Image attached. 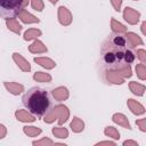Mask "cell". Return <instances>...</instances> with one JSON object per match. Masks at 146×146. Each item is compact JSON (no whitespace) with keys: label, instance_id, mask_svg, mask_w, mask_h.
<instances>
[{"label":"cell","instance_id":"cell-1","mask_svg":"<svg viewBox=\"0 0 146 146\" xmlns=\"http://www.w3.org/2000/svg\"><path fill=\"white\" fill-rule=\"evenodd\" d=\"M23 105L34 116H43L51 106V100L48 92L39 87L29 89L22 97Z\"/></svg>","mask_w":146,"mask_h":146},{"label":"cell","instance_id":"cell-2","mask_svg":"<svg viewBox=\"0 0 146 146\" xmlns=\"http://www.w3.org/2000/svg\"><path fill=\"white\" fill-rule=\"evenodd\" d=\"M127 49V46H120L114 43L110 36L106 39V41L103 43L102 47V62L103 66L105 68H112L114 70L120 64L124 63V51Z\"/></svg>","mask_w":146,"mask_h":146},{"label":"cell","instance_id":"cell-3","mask_svg":"<svg viewBox=\"0 0 146 146\" xmlns=\"http://www.w3.org/2000/svg\"><path fill=\"white\" fill-rule=\"evenodd\" d=\"M25 7L24 0H0V17H15Z\"/></svg>","mask_w":146,"mask_h":146},{"label":"cell","instance_id":"cell-4","mask_svg":"<svg viewBox=\"0 0 146 146\" xmlns=\"http://www.w3.org/2000/svg\"><path fill=\"white\" fill-rule=\"evenodd\" d=\"M70 117V111L65 105H56L51 110H49L44 115H43V121L46 123H52L55 120L58 121V124L62 125L64 124Z\"/></svg>","mask_w":146,"mask_h":146},{"label":"cell","instance_id":"cell-5","mask_svg":"<svg viewBox=\"0 0 146 146\" xmlns=\"http://www.w3.org/2000/svg\"><path fill=\"white\" fill-rule=\"evenodd\" d=\"M104 78L107 82H110L112 84H122L124 82V78L117 71L112 70V68H105Z\"/></svg>","mask_w":146,"mask_h":146},{"label":"cell","instance_id":"cell-6","mask_svg":"<svg viewBox=\"0 0 146 146\" xmlns=\"http://www.w3.org/2000/svg\"><path fill=\"white\" fill-rule=\"evenodd\" d=\"M123 18H124L125 22H128V24L136 25L139 22L140 13L137 11L136 9L131 8V7H125L124 10H123Z\"/></svg>","mask_w":146,"mask_h":146},{"label":"cell","instance_id":"cell-7","mask_svg":"<svg viewBox=\"0 0 146 146\" xmlns=\"http://www.w3.org/2000/svg\"><path fill=\"white\" fill-rule=\"evenodd\" d=\"M57 16H58V22H59L63 26H68V25H71L73 17H72L71 11H70L65 6H60V7L58 8Z\"/></svg>","mask_w":146,"mask_h":146},{"label":"cell","instance_id":"cell-8","mask_svg":"<svg viewBox=\"0 0 146 146\" xmlns=\"http://www.w3.org/2000/svg\"><path fill=\"white\" fill-rule=\"evenodd\" d=\"M124 38H125V42L128 43V46L132 49V48H136L137 46H141L144 42L141 40V38L133 33V32H125L124 33Z\"/></svg>","mask_w":146,"mask_h":146},{"label":"cell","instance_id":"cell-9","mask_svg":"<svg viewBox=\"0 0 146 146\" xmlns=\"http://www.w3.org/2000/svg\"><path fill=\"white\" fill-rule=\"evenodd\" d=\"M13 59H14V62L16 63V65L21 68V71H23V72H30V71H31V65H30V63H29L21 54L14 52V54H13Z\"/></svg>","mask_w":146,"mask_h":146},{"label":"cell","instance_id":"cell-10","mask_svg":"<svg viewBox=\"0 0 146 146\" xmlns=\"http://www.w3.org/2000/svg\"><path fill=\"white\" fill-rule=\"evenodd\" d=\"M18 18L23 22V23H25V24H33V23H39L40 22V19L36 17V16H34V15H32L30 11H27L25 8L24 9H22L19 13H18Z\"/></svg>","mask_w":146,"mask_h":146},{"label":"cell","instance_id":"cell-11","mask_svg":"<svg viewBox=\"0 0 146 146\" xmlns=\"http://www.w3.org/2000/svg\"><path fill=\"white\" fill-rule=\"evenodd\" d=\"M51 95L57 102H63L68 98L70 92L66 87H57L51 91Z\"/></svg>","mask_w":146,"mask_h":146},{"label":"cell","instance_id":"cell-12","mask_svg":"<svg viewBox=\"0 0 146 146\" xmlns=\"http://www.w3.org/2000/svg\"><path fill=\"white\" fill-rule=\"evenodd\" d=\"M127 105H128V107H129V110L133 113V114H136V115H143L144 113H145V107L139 103V102H137V100H135V99H128L127 100Z\"/></svg>","mask_w":146,"mask_h":146},{"label":"cell","instance_id":"cell-13","mask_svg":"<svg viewBox=\"0 0 146 146\" xmlns=\"http://www.w3.org/2000/svg\"><path fill=\"white\" fill-rule=\"evenodd\" d=\"M15 117L21 121V122H34L35 121V116L33 114H31L29 111H25V110H17L15 112Z\"/></svg>","mask_w":146,"mask_h":146},{"label":"cell","instance_id":"cell-14","mask_svg":"<svg viewBox=\"0 0 146 146\" xmlns=\"http://www.w3.org/2000/svg\"><path fill=\"white\" fill-rule=\"evenodd\" d=\"M3 86L7 89V91H9L11 95H15V96H17V95H19L24 91V86L21 84V83H17V82L6 81V82H3Z\"/></svg>","mask_w":146,"mask_h":146},{"label":"cell","instance_id":"cell-15","mask_svg":"<svg viewBox=\"0 0 146 146\" xmlns=\"http://www.w3.org/2000/svg\"><path fill=\"white\" fill-rule=\"evenodd\" d=\"M112 120H113L114 123H116V124H119V125H121V127H123L125 129H129V130L131 129V125L129 123L128 117L124 114H122V113H115V114H113Z\"/></svg>","mask_w":146,"mask_h":146},{"label":"cell","instance_id":"cell-16","mask_svg":"<svg viewBox=\"0 0 146 146\" xmlns=\"http://www.w3.org/2000/svg\"><path fill=\"white\" fill-rule=\"evenodd\" d=\"M29 51L32 54H43L47 51V47L44 46V43L42 41L35 39L33 41V43L29 46Z\"/></svg>","mask_w":146,"mask_h":146},{"label":"cell","instance_id":"cell-17","mask_svg":"<svg viewBox=\"0 0 146 146\" xmlns=\"http://www.w3.org/2000/svg\"><path fill=\"white\" fill-rule=\"evenodd\" d=\"M6 26L8 27V30H10L11 32H14L16 34H21V32H22V25L14 17L6 19Z\"/></svg>","mask_w":146,"mask_h":146},{"label":"cell","instance_id":"cell-18","mask_svg":"<svg viewBox=\"0 0 146 146\" xmlns=\"http://www.w3.org/2000/svg\"><path fill=\"white\" fill-rule=\"evenodd\" d=\"M34 62L36 64H39L40 66L47 68V70H51V68H54L56 66L55 60H52L51 58H48V57H35Z\"/></svg>","mask_w":146,"mask_h":146},{"label":"cell","instance_id":"cell-19","mask_svg":"<svg viewBox=\"0 0 146 146\" xmlns=\"http://www.w3.org/2000/svg\"><path fill=\"white\" fill-rule=\"evenodd\" d=\"M115 71H117L124 79H127V78H130L131 75H132V71H131V66H130V64H127V63H122V64H120L119 66H116L115 68H114Z\"/></svg>","mask_w":146,"mask_h":146},{"label":"cell","instance_id":"cell-20","mask_svg":"<svg viewBox=\"0 0 146 146\" xmlns=\"http://www.w3.org/2000/svg\"><path fill=\"white\" fill-rule=\"evenodd\" d=\"M70 128L72 129V131H73V132L79 133V132L83 131V129H84V122H83V121H82L80 117L74 116V117H73V120L71 121Z\"/></svg>","mask_w":146,"mask_h":146},{"label":"cell","instance_id":"cell-21","mask_svg":"<svg viewBox=\"0 0 146 146\" xmlns=\"http://www.w3.org/2000/svg\"><path fill=\"white\" fill-rule=\"evenodd\" d=\"M129 88H130V91L136 96H143L145 92V86L136 81H131L129 83Z\"/></svg>","mask_w":146,"mask_h":146},{"label":"cell","instance_id":"cell-22","mask_svg":"<svg viewBox=\"0 0 146 146\" xmlns=\"http://www.w3.org/2000/svg\"><path fill=\"white\" fill-rule=\"evenodd\" d=\"M111 27H112V31L116 34H124L127 32V27L120 22H117L115 18L111 19Z\"/></svg>","mask_w":146,"mask_h":146},{"label":"cell","instance_id":"cell-23","mask_svg":"<svg viewBox=\"0 0 146 146\" xmlns=\"http://www.w3.org/2000/svg\"><path fill=\"white\" fill-rule=\"evenodd\" d=\"M42 34V32L39 29H29L25 31L24 33V40L25 41H31V40H35L38 36H40Z\"/></svg>","mask_w":146,"mask_h":146},{"label":"cell","instance_id":"cell-24","mask_svg":"<svg viewBox=\"0 0 146 146\" xmlns=\"http://www.w3.org/2000/svg\"><path fill=\"white\" fill-rule=\"evenodd\" d=\"M52 135L59 139H65L68 137V130L66 128H63V127H55L52 128Z\"/></svg>","mask_w":146,"mask_h":146},{"label":"cell","instance_id":"cell-25","mask_svg":"<svg viewBox=\"0 0 146 146\" xmlns=\"http://www.w3.org/2000/svg\"><path fill=\"white\" fill-rule=\"evenodd\" d=\"M23 132L27 135L29 137H36L41 133V129L38 127H33V125H25L23 128Z\"/></svg>","mask_w":146,"mask_h":146},{"label":"cell","instance_id":"cell-26","mask_svg":"<svg viewBox=\"0 0 146 146\" xmlns=\"http://www.w3.org/2000/svg\"><path fill=\"white\" fill-rule=\"evenodd\" d=\"M33 79L36 82H50L51 75L49 73H44V72H35L33 74Z\"/></svg>","mask_w":146,"mask_h":146},{"label":"cell","instance_id":"cell-27","mask_svg":"<svg viewBox=\"0 0 146 146\" xmlns=\"http://www.w3.org/2000/svg\"><path fill=\"white\" fill-rule=\"evenodd\" d=\"M104 133H105V136H107L110 138H113V139H119L120 138V132L117 131V129L114 128V127H111V125L105 128Z\"/></svg>","mask_w":146,"mask_h":146},{"label":"cell","instance_id":"cell-28","mask_svg":"<svg viewBox=\"0 0 146 146\" xmlns=\"http://www.w3.org/2000/svg\"><path fill=\"white\" fill-rule=\"evenodd\" d=\"M136 73H137V76L144 81L146 79V65L145 63H139L136 65Z\"/></svg>","mask_w":146,"mask_h":146},{"label":"cell","instance_id":"cell-29","mask_svg":"<svg viewBox=\"0 0 146 146\" xmlns=\"http://www.w3.org/2000/svg\"><path fill=\"white\" fill-rule=\"evenodd\" d=\"M135 58H136V55H135V52L131 50V48H127L125 51H124L123 62L127 63V64H131V63H133Z\"/></svg>","mask_w":146,"mask_h":146},{"label":"cell","instance_id":"cell-30","mask_svg":"<svg viewBox=\"0 0 146 146\" xmlns=\"http://www.w3.org/2000/svg\"><path fill=\"white\" fill-rule=\"evenodd\" d=\"M31 7L36 11H42L44 8V3L42 0H30Z\"/></svg>","mask_w":146,"mask_h":146},{"label":"cell","instance_id":"cell-31","mask_svg":"<svg viewBox=\"0 0 146 146\" xmlns=\"http://www.w3.org/2000/svg\"><path fill=\"white\" fill-rule=\"evenodd\" d=\"M33 145H44V146H48V145H52V144H55L51 139H49V138H42V139H40V140H34L33 143H32Z\"/></svg>","mask_w":146,"mask_h":146},{"label":"cell","instance_id":"cell-32","mask_svg":"<svg viewBox=\"0 0 146 146\" xmlns=\"http://www.w3.org/2000/svg\"><path fill=\"white\" fill-rule=\"evenodd\" d=\"M135 55H136L137 58L140 60V63H145V62H146V51H145L144 49H138Z\"/></svg>","mask_w":146,"mask_h":146},{"label":"cell","instance_id":"cell-33","mask_svg":"<svg viewBox=\"0 0 146 146\" xmlns=\"http://www.w3.org/2000/svg\"><path fill=\"white\" fill-rule=\"evenodd\" d=\"M136 124L139 127L140 131H143V132L146 131V119H139V120H137L136 121Z\"/></svg>","mask_w":146,"mask_h":146},{"label":"cell","instance_id":"cell-34","mask_svg":"<svg viewBox=\"0 0 146 146\" xmlns=\"http://www.w3.org/2000/svg\"><path fill=\"white\" fill-rule=\"evenodd\" d=\"M111 3L114 8L115 11H120L121 10V5H122V0H111Z\"/></svg>","mask_w":146,"mask_h":146},{"label":"cell","instance_id":"cell-35","mask_svg":"<svg viewBox=\"0 0 146 146\" xmlns=\"http://www.w3.org/2000/svg\"><path fill=\"white\" fill-rule=\"evenodd\" d=\"M6 135H7V128H6L3 124H1V123H0V139L5 138V137H6Z\"/></svg>","mask_w":146,"mask_h":146},{"label":"cell","instance_id":"cell-36","mask_svg":"<svg viewBox=\"0 0 146 146\" xmlns=\"http://www.w3.org/2000/svg\"><path fill=\"white\" fill-rule=\"evenodd\" d=\"M123 145L124 146H138V143L135 140H125L123 141Z\"/></svg>","mask_w":146,"mask_h":146},{"label":"cell","instance_id":"cell-37","mask_svg":"<svg viewBox=\"0 0 146 146\" xmlns=\"http://www.w3.org/2000/svg\"><path fill=\"white\" fill-rule=\"evenodd\" d=\"M96 145H110V146H115V143H114V141H111V140H106V141H99V143H97Z\"/></svg>","mask_w":146,"mask_h":146},{"label":"cell","instance_id":"cell-38","mask_svg":"<svg viewBox=\"0 0 146 146\" xmlns=\"http://www.w3.org/2000/svg\"><path fill=\"white\" fill-rule=\"evenodd\" d=\"M140 30H141V33L144 34V35H146V22L144 21L143 23H141V26H140Z\"/></svg>","mask_w":146,"mask_h":146},{"label":"cell","instance_id":"cell-39","mask_svg":"<svg viewBox=\"0 0 146 146\" xmlns=\"http://www.w3.org/2000/svg\"><path fill=\"white\" fill-rule=\"evenodd\" d=\"M49 1H50L51 3H54V5H55V3H57V1H58V0H49Z\"/></svg>","mask_w":146,"mask_h":146},{"label":"cell","instance_id":"cell-40","mask_svg":"<svg viewBox=\"0 0 146 146\" xmlns=\"http://www.w3.org/2000/svg\"><path fill=\"white\" fill-rule=\"evenodd\" d=\"M29 2H30V0H24V3H25V6H27V5H29Z\"/></svg>","mask_w":146,"mask_h":146},{"label":"cell","instance_id":"cell-41","mask_svg":"<svg viewBox=\"0 0 146 146\" xmlns=\"http://www.w3.org/2000/svg\"><path fill=\"white\" fill-rule=\"evenodd\" d=\"M133 1H137V0H133Z\"/></svg>","mask_w":146,"mask_h":146}]
</instances>
